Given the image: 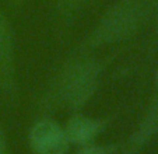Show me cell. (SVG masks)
I'll return each mask as SVG.
<instances>
[{"label":"cell","mask_w":158,"mask_h":154,"mask_svg":"<svg viewBox=\"0 0 158 154\" xmlns=\"http://www.w3.org/2000/svg\"><path fill=\"white\" fill-rule=\"evenodd\" d=\"M28 143L35 154H66L70 144L64 127L46 116L32 123Z\"/></svg>","instance_id":"277c9868"},{"label":"cell","mask_w":158,"mask_h":154,"mask_svg":"<svg viewBox=\"0 0 158 154\" xmlns=\"http://www.w3.org/2000/svg\"><path fill=\"white\" fill-rule=\"evenodd\" d=\"M155 81H157V87H158V70H157V76H155Z\"/></svg>","instance_id":"7c38bea8"},{"label":"cell","mask_w":158,"mask_h":154,"mask_svg":"<svg viewBox=\"0 0 158 154\" xmlns=\"http://www.w3.org/2000/svg\"><path fill=\"white\" fill-rule=\"evenodd\" d=\"M158 132V98L152 100L143 112V116L139 121L137 127L129 136L125 144V153L131 154L140 150L152 136Z\"/></svg>","instance_id":"8992f818"},{"label":"cell","mask_w":158,"mask_h":154,"mask_svg":"<svg viewBox=\"0 0 158 154\" xmlns=\"http://www.w3.org/2000/svg\"><path fill=\"white\" fill-rule=\"evenodd\" d=\"M0 154H7V139L3 126H0Z\"/></svg>","instance_id":"9c48e42d"},{"label":"cell","mask_w":158,"mask_h":154,"mask_svg":"<svg viewBox=\"0 0 158 154\" xmlns=\"http://www.w3.org/2000/svg\"><path fill=\"white\" fill-rule=\"evenodd\" d=\"M150 9H152L155 17V24L158 27V0H150Z\"/></svg>","instance_id":"30bf717a"},{"label":"cell","mask_w":158,"mask_h":154,"mask_svg":"<svg viewBox=\"0 0 158 154\" xmlns=\"http://www.w3.org/2000/svg\"><path fill=\"white\" fill-rule=\"evenodd\" d=\"M0 97L9 104H14L18 98L14 28L2 9H0Z\"/></svg>","instance_id":"3957f363"},{"label":"cell","mask_w":158,"mask_h":154,"mask_svg":"<svg viewBox=\"0 0 158 154\" xmlns=\"http://www.w3.org/2000/svg\"><path fill=\"white\" fill-rule=\"evenodd\" d=\"M13 2H14V3H15V4H17V6H21V4L24 3L25 0H13Z\"/></svg>","instance_id":"8fae6325"},{"label":"cell","mask_w":158,"mask_h":154,"mask_svg":"<svg viewBox=\"0 0 158 154\" xmlns=\"http://www.w3.org/2000/svg\"><path fill=\"white\" fill-rule=\"evenodd\" d=\"M116 146H98V144H88L83 146L76 154H112Z\"/></svg>","instance_id":"ba28073f"},{"label":"cell","mask_w":158,"mask_h":154,"mask_svg":"<svg viewBox=\"0 0 158 154\" xmlns=\"http://www.w3.org/2000/svg\"><path fill=\"white\" fill-rule=\"evenodd\" d=\"M150 11V0H115L73 50L95 53L104 48L126 44L140 32Z\"/></svg>","instance_id":"7a4b0ae2"},{"label":"cell","mask_w":158,"mask_h":154,"mask_svg":"<svg viewBox=\"0 0 158 154\" xmlns=\"http://www.w3.org/2000/svg\"><path fill=\"white\" fill-rule=\"evenodd\" d=\"M93 0H53L55 11L62 25L69 27Z\"/></svg>","instance_id":"52a82bcc"},{"label":"cell","mask_w":158,"mask_h":154,"mask_svg":"<svg viewBox=\"0 0 158 154\" xmlns=\"http://www.w3.org/2000/svg\"><path fill=\"white\" fill-rule=\"evenodd\" d=\"M112 58L72 50L51 74L34 101L36 113L46 115L56 111L81 112L97 94Z\"/></svg>","instance_id":"6da1fadb"},{"label":"cell","mask_w":158,"mask_h":154,"mask_svg":"<svg viewBox=\"0 0 158 154\" xmlns=\"http://www.w3.org/2000/svg\"><path fill=\"white\" fill-rule=\"evenodd\" d=\"M108 125L106 119L91 118L81 112L72 113L64 125L66 136L70 143L78 144L80 147L94 144L95 139L105 130Z\"/></svg>","instance_id":"5b68a950"}]
</instances>
